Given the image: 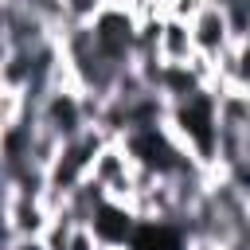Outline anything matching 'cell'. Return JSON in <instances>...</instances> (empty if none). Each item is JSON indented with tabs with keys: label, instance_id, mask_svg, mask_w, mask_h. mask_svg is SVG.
<instances>
[{
	"label": "cell",
	"instance_id": "1",
	"mask_svg": "<svg viewBox=\"0 0 250 250\" xmlns=\"http://www.w3.org/2000/svg\"><path fill=\"white\" fill-rule=\"evenodd\" d=\"M137 250H180V242L168 230H145L137 234Z\"/></svg>",
	"mask_w": 250,
	"mask_h": 250
}]
</instances>
